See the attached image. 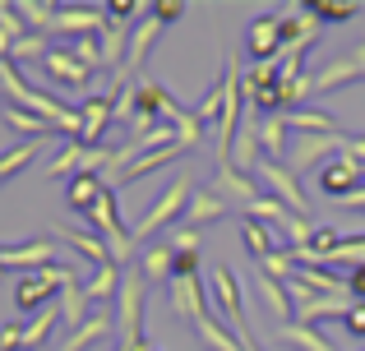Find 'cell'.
I'll return each mask as SVG.
<instances>
[{
  "label": "cell",
  "mask_w": 365,
  "mask_h": 351,
  "mask_svg": "<svg viewBox=\"0 0 365 351\" xmlns=\"http://www.w3.org/2000/svg\"><path fill=\"white\" fill-rule=\"evenodd\" d=\"M190 199H195V180H190V176H176V180H171V185L158 194V204H153L148 213L139 217V226H134V245L148 241V236H158L162 226H171L176 217H185Z\"/></svg>",
  "instance_id": "obj_1"
},
{
  "label": "cell",
  "mask_w": 365,
  "mask_h": 351,
  "mask_svg": "<svg viewBox=\"0 0 365 351\" xmlns=\"http://www.w3.org/2000/svg\"><path fill=\"white\" fill-rule=\"evenodd\" d=\"M79 278V273L61 268V263H51V268H37V273H24L14 287V305L24 310V315H33V310H46V300H51V291L70 287V282Z\"/></svg>",
  "instance_id": "obj_2"
},
{
  "label": "cell",
  "mask_w": 365,
  "mask_h": 351,
  "mask_svg": "<svg viewBox=\"0 0 365 351\" xmlns=\"http://www.w3.org/2000/svg\"><path fill=\"white\" fill-rule=\"evenodd\" d=\"M259 180H268V189H273V199L282 208H292L296 217H305L310 222V199H305V189H301V176L292 172L287 162H268V157H259Z\"/></svg>",
  "instance_id": "obj_3"
},
{
  "label": "cell",
  "mask_w": 365,
  "mask_h": 351,
  "mask_svg": "<svg viewBox=\"0 0 365 351\" xmlns=\"http://www.w3.org/2000/svg\"><path fill=\"white\" fill-rule=\"evenodd\" d=\"M208 300H213L217 310H222V319L227 324H241L245 319V296H241V278H236L227 263H213L208 268Z\"/></svg>",
  "instance_id": "obj_4"
},
{
  "label": "cell",
  "mask_w": 365,
  "mask_h": 351,
  "mask_svg": "<svg viewBox=\"0 0 365 351\" xmlns=\"http://www.w3.org/2000/svg\"><path fill=\"white\" fill-rule=\"evenodd\" d=\"M342 153V135H292V172H319L329 157Z\"/></svg>",
  "instance_id": "obj_5"
},
{
  "label": "cell",
  "mask_w": 365,
  "mask_h": 351,
  "mask_svg": "<svg viewBox=\"0 0 365 351\" xmlns=\"http://www.w3.org/2000/svg\"><path fill=\"white\" fill-rule=\"evenodd\" d=\"M102 28H107V9H98V5H61L46 33H70L74 42H79V37H93V33L102 37Z\"/></svg>",
  "instance_id": "obj_6"
},
{
  "label": "cell",
  "mask_w": 365,
  "mask_h": 351,
  "mask_svg": "<svg viewBox=\"0 0 365 351\" xmlns=\"http://www.w3.org/2000/svg\"><path fill=\"white\" fill-rule=\"evenodd\" d=\"M245 56L250 61H277L282 56V14H259L245 28Z\"/></svg>",
  "instance_id": "obj_7"
},
{
  "label": "cell",
  "mask_w": 365,
  "mask_h": 351,
  "mask_svg": "<svg viewBox=\"0 0 365 351\" xmlns=\"http://www.w3.org/2000/svg\"><path fill=\"white\" fill-rule=\"evenodd\" d=\"M361 176H365V167L356 162V157L338 153V157H329V162L319 167V189H324V194H333V199H347V194H356V189H361Z\"/></svg>",
  "instance_id": "obj_8"
},
{
  "label": "cell",
  "mask_w": 365,
  "mask_h": 351,
  "mask_svg": "<svg viewBox=\"0 0 365 351\" xmlns=\"http://www.w3.org/2000/svg\"><path fill=\"white\" fill-rule=\"evenodd\" d=\"M167 296H171V310L180 319H190V324L208 319V282L204 278H171Z\"/></svg>",
  "instance_id": "obj_9"
},
{
  "label": "cell",
  "mask_w": 365,
  "mask_h": 351,
  "mask_svg": "<svg viewBox=\"0 0 365 351\" xmlns=\"http://www.w3.org/2000/svg\"><path fill=\"white\" fill-rule=\"evenodd\" d=\"M213 194H222L227 204H241L245 213L259 204V189H255V180H250V172H241L236 162H217V176H213Z\"/></svg>",
  "instance_id": "obj_10"
},
{
  "label": "cell",
  "mask_w": 365,
  "mask_h": 351,
  "mask_svg": "<svg viewBox=\"0 0 365 351\" xmlns=\"http://www.w3.org/2000/svg\"><path fill=\"white\" fill-rule=\"evenodd\" d=\"M79 120H83L79 144L83 148H98L102 130H111V120H116V98H111V93H93V98L79 107Z\"/></svg>",
  "instance_id": "obj_11"
},
{
  "label": "cell",
  "mask_w": 365,
  "mask_h": 351,
  "mask_svg": "<svg viewBox=\"0 0 365 351\" xmlns=\"http://www.w3.org/2000/svg\"><path fill=\"white\" fill-rule=\"evenodd\" d=\"M42 70H46V79L61 83V88H88V79H93V70H83V65L74 61L70 46H51V51L42 56Z\"/></svg>",
  "instance_id": "obj_12"
},
{
  "label": "cell",
  "mask_w": 365,
  "mask_h": 351,
  "mask_svg": "<svg viewBox=\"0 0 365 351\" xmlns=\"http://www.w3.org/2000/svg\"><path fill=\"white\" fill-rule=\"evenodd\" d=\"M347 310H351V296H305L296 300V324L319 328L324 319H347Z\"/></svg>",
  "instance_id": "obj_13"
},
{
  "label": "cell",
  "mask_w": 365,
  "mask_h": 351,
  "mask_svg": "<svg viewBox=\"0 0 365 351\" xmlns=\"http://www.w3.org/2000/svg\"><path fill=\"white\" fill-rule=\"evenodd\" d=\"M107 337H116V315H88V319H83V324L61 342V351H88V347L107 342Z\"/></svg>",
  "instance_id": "obj_14"
},
{
  "label": "cell",
  "mask_w": 365,
  "mask_h": 351,
  "mask_svg": "<svg viewBox=\"0 0 365 351\" xmlns=\"http://www.w3.org/2000/svg\"><path fill=\"white\" fill-rule=\"evenodd\" d=\"M227 208H232V204H227L222 194H213V189H195V199H190V208H185V226L204 231L208 222H222Z\"/></svg>",
  "instance_id": "obj_15"
},
{
  "label": "cell",
  "mask_w": 365,
  "mask_h": 351,
  "mask_svg": "<svg viewBox=\"0 0 365 351\" xmlns=\"http://www.w3.org/2000/svg\"><path fill=\"white\" fill-rule=\"evenodd\" d=\"M347 83H361V65L351 61V51L333 56V61L314 74V93H338V88H347Z\"/></svg>",
  "instance_id": "obj_16"
},
{
  "label": "cell",
  "mask_w": 365,
  "mask_h": 351,
  "mask_svg": "<svg viewBox=\"0 0 365 351\" xmlns=\"http://www.w3.org/2000/svg\"><path fill=\"white\" fill-rule=\"evenodd\" d=\"M107 194V176H93V172H79V176H70L65 180V204L70 208H79V213H88L98 199Z\"/></svg>",
  "instance_id": "obj_17"
},
{
  "label": "cell",
  "mask_w": 365,
  "mask_h": 351,
  "mask_svg": "<svg viewBox=\"0 0 365 351\" xmlns=\"http://www.w3.org/2000/svg\"><path fill=\"white\" fill-rule=\"evenodd\" d=\"M241 245L250 250V259L255 263H264L273 250H282L287 241H277L273 236V226H264V222H255V217H241Z\"/></svg>",
  "instance_id": "obj_18"
},
{
  "label": "cell",
  "mask_w": 365,
  "mask_h": 351,
  "mask_svg": "<svg viewBox=\"0 0 365 351\" xmlns=\"http://www.w3.org/2000/svg\"><path fill=\"white\" fill-rule=\"evenodd\" d=\"M139 273H143V282H171V273H176V245L162 241V245H153V250H143Z\"/></svg>",
  "instance_id": "obj_19"
},
{
  "label": "cell",
  "mask_w": 365,
  "mask_h": 351,
  "mask_svg": "<svg viewBox=\"0 0 365 351\" xmlns=\"http://www.w3.org/2000/svg\"><path fill=\"white\" fill-rule=\"evenodd\" d=\"M255 291L264 296L268 315H277L282 324H292L296 305H292V296H287V282H277V278H268V273H259V268H255Z\"/></svg>",
  "instance_id": "obj_20"
},
{
  "label": "cell",
  "mask_w": 365,
  "mask_h": 351,
  "mask_svg": "<svg viewBox=\"0 0 365 351\" xmlns=\"http://www.w3.org/2000/svg\"><path fill=\"white\" fill-rule=\"evenodd\" d=\"M259 153L268 157V162H282L287 153H292V130H287V116H273L259 125Z\"/></svg>",
  "instance_id": "obj_21"
},
{
  "label": "cell",
  "mask_w": 365,
  "mask_h": 351,
  "mask_svg": "<svg viewBox=\"0 0 365 351\" xmlns=\"http://www.w3.org/2000/svg\"><path fill=\"white\" fill-rule=\"evenodd\" d=\"M287 130H292V135H338V120H333L329 111L296 107V111H287Z\"/></svg>",
  "instance_id": "obj_22"
},
{
  "label": "cell",
  "mask_w": 365,
  "mask_h": 351,
  "mask_svg": "<svg viewBox=\"0 0 365 351\" xmlns=\"http://www.w3.org/2000/svg\"><path fill=\"white\" fill-rule=\"evenodd\" d=\"M88 291H83V282H70V287H61V300H56V310H61V324H70V333L88 319Z\"/></svg>",
  "instance_id": "obj_23"
},
{
  "label": "cell",
  "mask_w": 365,
  "mask_h": 351,
  "mask_svg": "<svg viewBox=\"0 0 365 351\" xmlns=\"http://www.w3.org/2000/svg\"><path fill=\"white\" fill-rule=\"evenodd\" d=\"M120 278H125V268H120V263L93 268V278L83 282V291H88V300H107V305H116V296H120Z\"/></svg>",
  "instance_id": "obj_24"
},
{
  "label": "cell",
  "mask_w": 365,
  "mask_h": 351,
  "mask_svg": "<svg viewBox=\"0 0 365 351\" xmlns=\"http://www.w3.org/2000/svg\"><path fill=\"white\" fill-rule=\"evenodd\" d=\"M195 333H199V342H204L208 351H245V342L232 333V328H222V319H217V315L199 319V324H195Z\"/></svg>",
  "instance_id": "obj_25"
},
{
  "label": "cell",
  "mask_w": 365,
  "mask_h": 351,
  "mask_svg": "<svg viewBox=\"0 0 365 351\" xmlns=\"http://www.w3.org/2000/svg\"><path fill=\"white\" fill-rule=\"evenodd\" d=\"M277 337H282L287 347H296V351H338V347L329 342V337L319 333V328H305V324H296V319L277 328Z\"/></svg>",
  "instance_id": "obj_26"
},
{
  "label": "cell",
  "mask_w": 365,
  "mask_h": 351,
  "mask_svg": "<svg viewBox=\"0 0 365 351\" xmlns=\"http://www.w3.org/2000/svg\"><path fill=\"white\" fill-rule=\"evenodd\" d=\"M259 157H264V153H259V125L245 120V125L236 130V139H232V162L241 167V172H255Z\"/></svg>",
  "instance_id": "obj_27"
},
{
  "label": "cell",
  "mask_w": 365,
  "mask_h": 351,
  "mask_svg": "<svg viewBox=\"0 0 365 351\" xmlns=\"http://www.w3.org/2000/svg\"><path fill=\"white\" fill-rule=\"evenodd\" d=\"M56 324H61V310H56V305L37 310V315H33V319H28V324H24V351H42Z\"/></svg>",
  "instance_id": "obj_28"
},
{
  "label": "cell",
  "mask_w": 365,
  "mask_h": 351,
  "mask_svg": "<svg viewBox=\"0 0 365 351\" xmlns=\"http://www.w3.org/2000/svg\"><path fill=\"white\" fill-rule=\"evenodd\" d=\"M56 236H65V241H70V245H74L79 254H88V259L98 263V268H107V263H116V259H111V250H107V241H102L98 231H61V226H56Z\"/></svg>",
  "instance_id": "obj_29"
},
{
  "label": "cell",
  "mask_w": 365,
  "mask_h": 351,
  "mask_svg": "<svg viewBox=\"0 0 365 351\" xmlns=\"http://www.w3.org/2000/svg\"><path fill=\"white\" fill-rule=\"evenodd\" d=\"M180 153H185V148H180V144H171V148H153V153H143L139 162L130 167V172H120V176H116V185H130V180H139V176L158 172V167H167L171 157H180ZM116 185H111V189H116Z\"/></svg>",
  "instance_id": "obj_30"
},
{
  "label": "cell",
  "mask_w": 365,
  "mask_h": 351,
  "mask_svg": "<svg viewBox=\"0 0 365 351\" xmlns=\"http://www.w3.org/2000/svg\"><path fill=\"white\" fill-rule=\"evenodd\" d=\"M5 125L19 130V135H28V139H37V144L56 135V125H46L42 116H33V111H24V107H5Z\"/></svg>",
  "instance_id": "obj_31"
},
{
  "label": "cell",
  "mask_w": 365,
  "mask_h": 351,
  "mask_svg": "<svg viewBox=\"0 0 365 351\" xmlns=\"http://www.w3.org/2000/svg\"><path fill=\"white\" fill-rule=\"evenodd\" d=\"M245 217H255V222H264V226H268V222H273V226H282V236L292 231V222H296V213H292V208H282L273 194H259V204L250 208Z\"/></svg>",
  "instance_id": "obj_32"
},
{
  "label": "cell",
  "mask_w": 365,
  "mask_h": 351,
  "mask_svg": "<svg viewBox=\"0 0 365 351\" xmlns=\"http://www.w3.org/2000/svg\"><path fill=\"white\" fill-rule=\"evenodd\" d=\"M28 33H33V28L24 23L19 5H0V42H5V46H14V42H24Z\"/></svg>",
  "instance_id": "obj_33"
},
{
  "label": "cell",
  "mask_w": 365,
  "mask_h": 351,
  "mask_svg": "<svg viewBox=\"0 0 365 351\" xmlns=\"http://www.w3.org/2000/svg\"><path fill=\"white\" fill-rule=\"evenodd\" d=\"M305 9H310L319 23H351V19L361 14V5H329V0H305Z\"/></svg>",
  "instance_id": "obj_34"
},
{
  "label": "cell",
  "mask_w": 365,
  "mask_h": 351,
  "mask_svg": "<svg viewBox=\"0 0 365 351\" xmlns=\"http://www.w3.org/2000/svg\"><path fill=\"white\" fill-rule=\"evenodd\" d=\"M222 107H227V93H222V79H217L213 88L204 93V102H199V107H195V116L204 120L208 130H217V120H222Z\"/></svg>",
  "instance_id": "obj_35"
},
{
  "label": "cell",
  "mask_w": 365,
  "mask_h": 351,
  "mask_svg": "<svg viewBox=\"0 0 365 351\" xmlns=\"http://www.w3.org/2000/svg\"><path fill=\"white\" fill-rule=\"evenodd\" d=\"M33 157H37V144H19V148H9V153H0V185H5L14 172H24Z\"/></svg>",
  "instance_id": "obj_36"
},
{
  "label": "cell",
  "mask_w": 365,
  "mask_h": 351,
  "mask_svg": "<svg viewBox=\"0 0 365 351\" xmlns=\"http://www.w3.org/2000/svg\"><path fill=\"white\" fill-rule=\"evenodd\" d=\"M46 51H51V46H46V37H42V33H28L24 42L9 46V61H14V65H19V61H37V65H42Z\"/></svg>",
  "instance_id": "obj_37"
},
{
  "label": "cell",
  "mask_w": 365,
  "mask_h": 351,
  "mask_svg": "<svg viewBox=\"0 0 365 351\" xmlns=\"http://www.w3.org/2000/svg\"><path fill=\"white\" fill-rule=\"evenodd\" d=\"M70 51H74V61H79L83 70H102V46L93 42V37H79V42H74Z\"/></svg>",
  "instance_id": "obj_38"
},
{
  "label": "cell",
  "mask_w": 365,
  "mask_h": 351,
  "mask_svg": "<svg viewBox=\"0 0 365 351\" xmlns=\"http://www.w3.org/2000/svg\"><path fill=\"white\" fill-rule=\"evenodd\" d=\"M250 107H255V111H287V102H282V93H277V83H273V88H259V93H250Z\"/></svg>",
  "instance_id": "obj_39"
},
{
  "label": "cell",
  "mask_w": 365,
  "mask_h": 351,
  "mask_svg": "<svg viewBox=\"0 0 365 351\" xmlns=\"http://www.w3.org/2000/svg\"><path fill=\"white\" fill-rule=\"evenodd\" d=\"M116 120L134 125V88H116Z\"/></svg>",
  "instance_id": "obj_40"
},
{
  "label": "cell",
  "mask_w": 365,
  "mask_h": 351,
  "mask_svg": "<svg viewBox=\"0 0 365 351\" xmlns=\"http://www.w3.org/2000/svg\"><path fill=\"white\" fill-rule=\"evenodd\" d=\"M342 324H347L351 337H365V300H351V310H347V319H342Z\"/></svg>",
  "instance_id": "obj_41"
},
{
  "label": "cell",
  "mask_w": 365,
  "mask_h": 351,
  "mask_svg": "<svg viewBox=\"0 0 365 351\" xmlns=\"http://www.w3.org/2000/svg\"><path fill=\"white\" fill-rule=\"evenodd\" d=\"M0 351H24V324H5L0 328Z\"/></svg>",
  "instance_id": "obj_42"
},
{
  "label": "cell",
  "mask_w": 365,
  "mask_h": 351,
  "mask_svg": "<svg viewBox=\"0 0 365 351\" xmlns=\"http://www.w3.org/2000/svg\"><path fill=\"white\" fill-rule=\"evenodd\" d=\"M171 245H176V250H195V254H199V245H204V236H199L195 226H176V241H171Z\"/></svg>",
  "instance_id": "obj_43"
},
{
  "label": "cell",
  "mask_w": 365,
  "mask_h": 351,
  "mask_svg": "<svg viewBox=\"0 0 365 351\" xmlns=\"http://www.w3.org/2000/svg\"><path fill=\"white\" fill-rule=\"evenodd\" d=\"M347 291H351V300H365V263L347 268Z\"/></svg>",
  "instance_id": "obj_44"
},
{
  "label": "cell",
  "mask_w": 365,
  "mask_h": 351,
  "mask_svg": "<svg viewBox=\"0 0 365 351\" xmlns=\"http://www.w3.org/2000/svg\"><path fill=\"white\" fill-rule=\"evenodd\" d=\"M342 153H351L365 167V135H342Z\"/></svg>",
  "instance_id": "obj_45"
},
{
  "label": "cell",
  "mask_w": 365,
  "mask_h": 351,
  "mask_svg": "<svg viewBox=\"0 0 365 351\" xmlns=\"http://www.w3.org/2000/svg\"><path fill=\"white\" fill-rule=\"evenodd\" d=\"M148 9H153V14L162 19V23H171L176 14H185V5H176V0H162V5H148Z\"/></svg>",
  "instance_id": "obj_46"
},
{
  "label": "cell",
  "mask_w": 365,
  "mask_h": 351,
  "mask_svg": "<svg viewBox=\"0 0 365 351\" xmlns=\"http://www.w3.org/2000/svg\"><path fill=\"white\" fill-rule=\"evenodd\" d=\"M342 208H351V213H365V185L356 189V194H347V199H342Z\"/></svg>",
  "instance_id": "obj_47"
},
{
  "label": "cell",
  "mask_w": 365,
  "mask_h": 351,
  "mask_svg": "<svg viewBox=\"0 0 365 351\" xmlns=\"http://www.w3.org/2000/svg\"><path fill=\"white\" fill-rule=\"evenodd\" d=\"M351 61L361 65V79H365V42H361V46H351Z\"/></svg>",
  "instance_id": "obj_48"
},
{
  "label": "cell",
  "mask_w": 365,
  "mask_h": 351,
  "mask_svg": "<svg viewBox=\"0 0 365 351\" xmlns=\"http://www.w3.org/2000/svg\"><path fill=\"white\" fill-rule=\"evenodd\" d=\"M143 351H158V347H143Z\"/></svg>",
  "instance_id": "obj_49"
}]
</instances>
